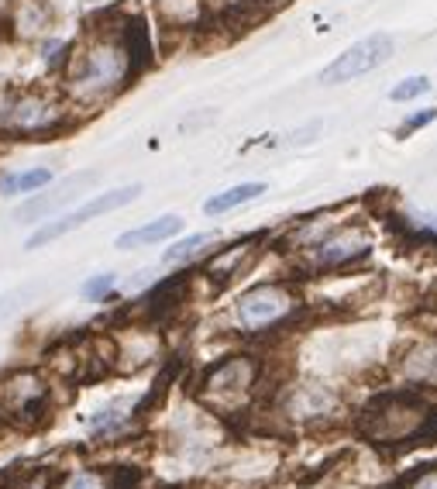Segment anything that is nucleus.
<instances>
[{
    "label": "nucleus",
    "mask_w": 437,
    "mask_h": 489,
    "mask_svg": "<svg viewBox=\"0 0 437 489\" xmlns=\"http://www.w3.org/2000/svg\"><path fill=\"white\" fill-rule=\"evenodd\" d=\"M138 66V49L128 35H94L69 56L66 66V90L79 104H100L124 90Z\"/></svg>",
    "instance_id": "obj_1"
},
{
    "label": "nucleus",
    "mask_w": 437,
    "mask_h": 489,
    "mask_svg": "<svg viewBox=\"0 0 437 489\" xmlns=\"http://www.w3.org/2000/svg\"><path fill=\"white\" fill-rule=\"evenodd\" d=\"M359 430L365 441L386 448H417L437 441V407L417 393H379L359 413Z\"/></svg>",
    "instance_id": "obj_2"
},
{
    "label": "nucleus",
    "mask_w": 437,
    "mask_h": 489,
    "mask_svg": "<svg viewBox=\"0 0 437 489\" xmlns=\"http://www.w3.org/2000/svg\"><path fill=\"white\" fill-rule=\"evenodd\" d=\"M259 383V362L251 355H228L221 358L200 383V400L217 411H238Z\"/></svg>",
    "instance_id": "obj_3"
},
{
    "label": "nucleus",
    "mask_w": 437,
    "mask_h": 489,
    "mask_svg": "<svg viewBox=\"0 0 437 489\" xmlns=\"http://www.w3.org/2000/svg\"><path fill=\"white\" fill-rule=\"evenodd\" d=\"M296 311V296L283 283H262V286H251L248 294L238 296L234 303V317H238V328L248 334H262L272 331L276 324H283L289 313Z\"/></svg>",
    "instance_id": "obj_4"
},
{
    "label": "nucleus",
    "mask_w": 437,
    "mask_h": 489,
    "mask_svg": "<svg viewBox=\"0 0 437 489\" xmlns=\"http://www.w3.org/2000/svg\"><path fill=\"white\" fill-rule=\"evenodd\" d=\"M66 124V107L45 94H18L0 100V131L11 135H45Z\"/></svg>",
    "instance_id": "obj_5"
},
{
    "label": "nucleus",
    "mask_w": 437,
    "mask_h": 489,
    "mask_svg": "<svg viewBox=\"0 0 437 489\" xmlns=\"http://www.w3.org/2000/svg\"><path fill=\"white\" fill-rule=\"evenodd\" d=\"M141 196V186L134 183V186H121V190H104L100 196H94V200H86L83 207H77V211H69L66 217H52L49 224H41L35 235L28 238V252H35V249H41V245H49V241H59L62 235H69V231H77V228H86L94 217H104L111 214V211H121V207H128V204H134Z\"/></svg>",
    "instance_id": "obj_6"
},
{
    "label": "nucleus",
    "mask_w": 437,
    "mask_h": 489,
    "mask_svg": "<svg viewBox=\"0 0 437 489\" xmlns=\"http://www.w3.org/2000/svg\"><path fill=\"white\" fill-rule=\"evenodd\" d=\"M49 413V386L35 372H11L0 379V417L18 424V428H35Z\"/></svg>",
    "instance_id": "obj_7"
},
{
    "label": "nucleus",
    "mask_w": 437,
    "mask_h": 489,
    "mask_svg": "<svg viewBox=\"0 0 437 489\" xmlns=\"http://www.w3.org/2000/svg\"><path fill=\"white\" fill-rule=\"evenodd\" d=\"M396 52V41L389 35H369V39L355 41L351 49H344L338 59L331 62L321 73L323 86H338V83H351V79L365 77L372 69H379L386 59H393Z\"/></svg>",
    "instance_id": "obj_8"
},
{
    "label": "nucleus",
    "mask_w": 437,
    "mask_h": 489,
    "mask_svg": "<svg viewBox=\"0 0 437 489\" xmlns=\"http://www.w3.org/2000/svg\"><path fill=\"white\" fill-rule=\"evenodd\" d=\"M369 249H372V241L365 235V228H341L334 235H323L321 241H314L310 262L317 269H341L348 262L369 255Z\"/></svg>",
    "instance_id": "obj_9"
},
{
    "label": "nucleus",
    "mask_w": 437,
    "mask_h": 489,
    "mask_svg": "<svg viewBox=\"0 0 437 489\" xmlns=\"http://www.w3.org/2000/svg\"><path fill=\"white\" fill-rule=\"evenodd\" d=\"M94 179H96V173H77V177H66L56 190H45V194H39L35 200H28L14 217H18V221H41V217H52L62 204H69V200H73L83 186H90Z\"/></svg>",
    "instance_id": "obj_10"
},
{
    "label": "nucleus",
    "mask_w": 437,
    "mask_h": 489,
    "mask_svg": "<svg viewBox=\"0 0 437 489\" xmlns=\"http://www.w3.org/2000/svg\"><path fill=\"white\" fill-rule=\"evenodd\" d=\"M179 231H183V217H176V214L155 217L152 224H141V228H134V231L117 235V249L128 252V249H141V245H159V241L179 235Z\"/></svg>",
    "instance_id": "obj_11"
},
{
    "label": "nucleus",
    "mask_w": 437,
    "mask_h": 489,
    "mask_svg": "<svg viewBox=\"0 0 437 489\" xmlns=\"http://www.w3.org/2000/svg\"><path fill=\"white\" fill-rule=\"evenodd\" d=\"M334 403H338V396L317 383H304L286 396V411L293 417H321V413L334 411Z\"/></svg>",
    "instance_id": "obj_12"
},
{
    "label": "nucleus",
    "mask_w": 437,
    "mask_h": 489,
    "mask_svg": "<svg viewBox=\"0 0 437 489\" xmlns=\"http://www.w3.org/2000/svg\"><path fill=\"white\" fill-rule=\"evenodd\" d=\"M262 194H266V183H238L231 190H221L217 196H210L207 204H204V211L207 214H228V211L241 207L248 200H259Z\"/></svg>",
    "instance_id": "obj_13"
},
{
    "label": "nucleus",
    "mask_w": 437,
    "mask_h": 489,
    "mask_svg": "<svg viewBox=\"0 0 437 489\" xmlns=\"http://www.w3.org/2000/svg\"><path fill=\"white\" fill-rule=\"evenodd\" d=\"M403 372H406L414 383L437 386V341H431V345H420L414 355H406Z\"/></svg>",
    "instance_id": "obj_14"
},
{
    "label": "nucleus",
    "mask_w": 437,
    "mask_h": 489,
    "mask_svg": "<svg viewBox=\"0 0 437 489\" xmlns=\"http://www.w3.org/2000/svg\"><path fill=\"white\" fill-rule=\"evenodd\" d=\"M52 183V169H24V173H11L0 179V196H21L35 194L41 186Z\"/></svg>",
    "instance_id": "obj_15"
},
{
    "label": "nucleus",
    "mask_w": 437,
    "mask_h": 489,
    "mask_svg": "<svg viewBox=\"0 0 437 489\" xmlns=\"http://www.w3.org/2000/svg\"><path fill=\"white\" fill-rule=\"evenodd\" d=\"M217 241V235L214 231H204V235H190L183 238V241H176L172 249H166V255H162V262L166 266H179V262H193L196 255H204Z\"/></svg>",
    "instance_id": "obj_16"
},
{
    "label": "nucleus",
    "mask_w": 437,
    "mask_h": 489,
    "mask_svg": "<svg viewBox=\"0 0 437 489\" xmlns=\"http://www.w3.org/2000/svg\"><path fill=\"white\" fill-rule=\"evenodd\" d=\"M45 24H49V11H45L41 4H35V0H21L18 4V35L21 39L39 35Z\"/></svg>",
    "instance_id": "obj_17"
},
{
    "label": "nucleus",
    "mask_w": 437,
    "mask_h": 489,
    "mask_svg": "<svg viewBox=\"0 0 437 489\" xmlns=\"http://www.w3.org/2000/svg\"><path fill=\"white\" fill-rule=\"evenodd\" d=\"M35 290H39V286H35V283H28V286H18V290H11V294L0 296V324H4V321H11V317H14V313H18L21 307L35 296Z\"/></svg>",
    "instance_id": "obj_18"
},
{
    "label": "nucleus",
    "mask_w": 437,
    "mask_h": 489,
    "mask_svg": "<svg viewBox=\"0 0 437 489\" xmlns=\"http://www.w3.org/2000/svg\"><path fill=\"white\" fill-rule=\"evenodd\" d=\"M114 286H117L114 273H100L83 283V296H86V300H111V290H114Z\"/></svg>",
    "instance_id": "obj_19"
},
{
    "label": "nucleus",
    "mask_w": 437,
    "mask_h": 489,
    "mask_svg": "<svg viewBox=\"0 0 437 489\" xmlns=\"http://www.w3.org/2000/svg\"><path fill=\"white\" fill-rule=\"evenodd\" d=\"M427 90H431V79L410 77L389 90V100H414V97H420V94H427Z\"/></svg>",
    "instance_id": "obj_20"
},
{
    "label": "nucleus",
    "mask_w": 437,
    "mask_h": 489,
    "mask_svg": "<svg viewBox=\"0 0 437 489\" xmlns=\"http://www.w3.org/2000/svg\"><path fill=\"white\" fill-rule=\"evenodd\" d=\"M403 489H437V466L410 472V475L403 479Z\"/></svg>",
    "instance_id": "obj_21"
},
{
    "label": "nucleus",
    "mask_w": 437,
    "mask_h": 489,
    "mask_svg": "<svg viewBox=\"0 0 437 489\" xmlns=\"http://www.w3.org/2000/svg\"><path fill=\"white\" fill-rule=\"evenodd\" d=\"M437 118V111H423V114H410V118L403 121V128H399V138H406L414 128H423V124H431Z\"/></svg>",
    "instance_id": "obj_22"
},
{
    "label": "nucleus",
    "mask_w": 437,
    "mask_h": 489,
    "mask_svg": "<svg viewBox=\"0 0 437 489\" xmlns=\"http://www.w3.org/2000/svg\"><path fill=\"white\" fill-rule=\"evenodd\" d=\"M134 486H138V472H134V469H117L111 489H134Z\"/></svg>",
    "instance_id": "obj_23"
},
{
    "label": "nucleus",
    "mask_w": 437,
    "mask_h": 489,
    "mask_svg": "<svg viewBox=\"0 0 437 489\" xmlns=\"http://www.w3.org/2000/svg\"><path fill=\"white\" fill-rule=\"evenodd\" d=\"M62 49H66V41H49V45H45V62H56Z\"/></svg>",
    "instance_id": "obj_24"
},
{
    "label": "nucleus",
    "mask_w": 437,
    "mask_h": 489,
    "mask_svg": "<svg viewBox=\"0 0 437 489\" xmlns=\"http://www.w3.org/2000/svg\"><path fill=\"white\" fill-rule=\"evenodd\" d=\"M69 489H94V483H90V479H86V475H77V479H73V483H69Z\"/></svg>",
    "instance_id": "obj_25"
},
{
    "label": "nucleus",
    "mask_w": 437,
    "mask_h": 489,
    "mask_svg": "<svg viewBox=\"0 0 437 489\" xmlns=\"http://www.w3.org/2000/svg\"><path fill=\"white\" fill-rule=\"evenodd\" d=\"M214 4H221V7H241V4H255V0H214Z\"/></svg>",
    "instance_id": "obj_26"
},
{
    "label": "nucleus",
    "mask_w": 437,
    "mask_h": 489,
    "mask_svg": "<svg viewBox=\"0 0 437 489\" xmlns=\"http://www.w3.org/2000/svg\"><path fill=\"white\" fill-rule=\"evenodd\" d=\"M420 221H423L427 228H437V214H423V217H420Z\"/></svg>",
    "instance_id": "obj_27"
}]
</instances>
